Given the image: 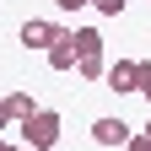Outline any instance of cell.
<instances>
[{
    "instance_id": "cell-1",
    "label": "cell",
    "mask_w": 151,
    "mask_h": 151,
    "mask_svg": "<svg viewBox=\"0 0 151 151\" xmlns=\"http://www.w3.org/2000/svg\"><path fill=\"white\" fill-rule=\"evenodd\" d=\"M22 146H32V151H54V146H60V113H54V108H38L32 119L22 124Z\"/></svg>"
},
{
    "instance_id": "cell-2",
    "label": "cell",
    "mask_w": 151,
    "mask_h": 151,
    "mask_svg": "<svg viewBox=\"0 0 151 151\" xmlns=\"http://www.w3.org/2000/svg\"><path fill=\"white\" fill-rule=\"evenodd\" d=\"M54 38H60V27H54V22H38V16H32V22H22V49L49 54V49H54Z\"/></svg>"
},
{
    "instance_id": "cell-3",
    "label": "cell",
    "mask_w": 151,
    "mask_h": 151,
    "mask_svg": "<svg viewBox=\"0 0 151 151\" xmlns=\"http://www.w3.org/2000/svg\"><path fill=\"white\" fill-rule=\"evenodd\" d=\"M135 70H140V60H113V65H108V76H103V86L124 97V92H135Z\"/></svg>"
},
{
    "instance_id": "cell-4",
    "label": "cell",
    "mask_w": 151,
    "mask_h": 151,
    "mask_svg": "<svg viewBox=\"0 0 151 151\" xmlns=\"http://www.w3.org/2000/svg\"><path fill=\"white\" fill-rule=\"evenodd\" d=\"M92 140H97V146H129V124L113 119V113H108V119H92Z\"/></svg>"
},
{
    "instance_id": "cell-5",
    "label": "cell",
    "mask_w": 151,
    "mask_h": 151,
    "mask_svg": "<svg viewBox=\"0 0 151 151\" xmlns=\"http://www.w3.org/2000/svg\"><path fill=\"white\" fill-rule=\"evenodd\" d=\"M49 65L60 70V76L76 70V32H70V27H60V38H54V49H49Z\"/></svg>"
},
{
    "instance_id": "cell-6",
    "label": "cell",
    "mask_w": 151,
    "mask_h": 151,
    "mask_svg": "<svg viewBox=\"0 0 151 151\" xmlns=\"http://www.w3.org/2000/svg\"><path fill=\"white\" fill-rule=\"evenodd\" d=\"M6 113H11V124H27L38 103H32V92H6Z\"/></svg>"
},
{
    "instance_id": "cell-7",
    "label": "cell",
    "mask_w": 151,
    "mask_h": 151,
    "mask_svg": "<svg viewBox=\"0 0 151 151\" xmlns=\"http://www.w3.org/2000/svg\"><path fill=\"white\" fill-rule=\"evenodd\" d=\"M103 54V32L97 27H76V60H97Z\"/></svg>"
},
{
    "instance_id": "cell-8",
    "label": "cell",
    "mask_w": 151,
    "mask_h": 151,
    "mask_svg": "<svg viewBox=\"0 0 151 151\" xmlns=\"http://www.w3.org/2000/svg\"><path fill=\"white\" fill-rule=\"evenodd\" d=\"M76 76H81V81H103L108 76V60L97 54V60H76Z\"/></svg>"
},
{
    "instance_id": "cell-9",
    "label": "cell",
    "mask_w": 151,
    "mask_h": 151,
    "mask_svg": "<svg viewBox=\"0 0 151 151\" xmlns=\"http://www.w3.org/2000/svg\"><path fill=\"white\" fill-rule=\"evenodd\" d=\"M135 92L151 103V60H140V70H135Z\"/></svg>"
},
{
    "instance_id": "cell-10",
    "label": "cell",
    "mask_w": 151,
    "mask_h": 151,
    "mask_svg": "<svg viewBox=\"0 0 151 151\" xmlns=\"http://www.w3.org/2000/svg\"><path fill=\"white\" fill-rule=\"evenodd\" d=\"M92 6H97L103 16H124V6H129V0H92Z\"/></svg>"
},
{
    "instance_id": "cell-11",
    "label": "cell",
    "mask_w": 151,
    "mask_h": 151,
    "mask_svg": "<svg viewBox=\"0 0 151 151\" xmlns=\"http://www.w3.org/2000/svg\"><path fill=\"white\" fill-rule=\"evenodd\" d=\"M124 151H151V140H146V135H129V146H124Z\"/></svg>"
},
{
    "instance_id": "cell-12",
    "label": "cell",
    "mask_w": 151,
    "mask_h": 151,
    "mask_svg": "<svg viewBox=\"0 0 151 151\" xmlns=\"http://www.w3.org/2000/svg\"><path fill=\"white\" fill-rule=\"evenodd\" d=\"M60 11H81V6H92V0H54Z\"/></svg>"
},
{
    "instance_id": "cell-13",
    "label": "cell",
    "mask_w": 151,
    "mask_h": 151,
    "mask_svg": "<svg viewBox=\"0 0 151 151\" xmlns=\"http://www.w3.org/2000/svg\"><path fill=\"white\" fill-rule=\"evenodd\" d=\"M6 124H11V113H6V97H0V129H6Z\"/></svg>"
},
{
    "instance_id": "cell-14",
    "label": "cell",
    "mask_w": 151,
    "mask_h": 151,
    "mask_svg": "<svg viewBox=\"0 0 151 151\" xmlns=\"http://www.w3.org/2000/svg\"><path fill=\"white\" fill-rule=\"evenodd\" d=\"M0 151H22V146H11V140H0Z\"/></svg>"
},
{
    "instance_id": "cell-15",
    "label": "cell",
    "mask_w": 151,
    "mask_h": 151,
    "mask_svg": "<svg viewBox=\"0 0 151 151\" xmlns=\"http://www.w3.org/2000/svg\"><path fill=\"white\" fill-rule=\"evenodd\" d=\"M140 135H146V140H151V119H146V129H140Z\"/></svg>"
}]
</instances>
